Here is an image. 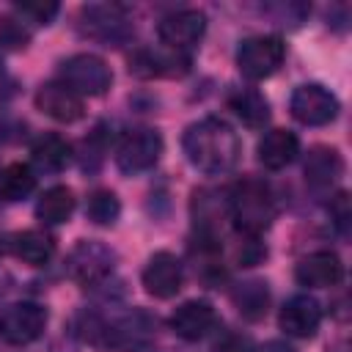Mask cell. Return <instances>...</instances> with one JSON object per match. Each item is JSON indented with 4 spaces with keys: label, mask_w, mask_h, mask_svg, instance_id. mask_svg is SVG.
Wrapping results in <instances>:
<instances>
[{
    "label": "cell",
    "mask_w": 352,
    "mask_h": 352,
    "mask_svg": "<svg viewBox=\"0 0 352 352\" xmlns=\"http://www.w3.org/2000/svg\"><path fill=\"white\" fill-rule=\"evenodd\" d=\"M182 146H184L190 165L206 176H223V173L234 170L239 162V154H242L239 138L231 129V124H226L223 118H214V116H206V118L190 124Z\"/></svg>",
    "instance_id": "1"
},
{
    "label": "cell",
    "mask_w": 352,
    "mask_h": 352,
    "mask_svg": "<svg viewBox=\"0 0 352 352\" xmlns=\"http://www.w3.org/2000/svg\"><path fill=\"white\" fill-rule=\"evenodd\" d=\"M228 217L245 236H261L275 220V195L261 179H242L228 192Z\"/></svg>",
    "instance_id": "2"
},
{
    "label": "cell",
    "mask_w": 352,
    "mask_h": 352,
    "mask_svg": "<svg viewBox=\"0 0 352 352\" xmlns=\"http://www.w3.org/2000/svg\"><path fill=\"white\" fill-rule=\"evenodd\" d=\"M58 74H60V82H63L66 88H72L80 99H82V96H102V94L110 88V82H113L110 66H107L99 55H94V52L69 55V58L60 63Z\"/></svg>",
    "instance_id": "3"
},
{
    "label": "cell",
    "mask_w": 352,
    "mask_h": 352,
    "mask_svg": "<svg viewBox=\"0 0 352 352\" xmlns=\"http://www.w3.org/2000/svg\"><path fill=\"white\" fill-rule=\"evenodd\" d=\"M80 30L82 36L104 44V47H118L132 38V22L124 14L121 6L113 3H91L80 11Z\"/></svg>",
    "instance_id": "4"
},
{
    "label": "cell",
    "mask_w": 352,
    "mask_h": 352,
    "mask_svg": "<svg viewBox=\"0 0 352 352\" xmlns=\"http://www.w3.org/2000/svg\"><path fill=\"white\" fill-rule=\"evenodd\" d=\"M162 154V138L151 126H135L121 135L116 146V165L126 176H138L151 170L160 162Z\"/></svg>",
    "instance_id": "5"
},
{
    "label": "cell",
    "mask_w": 352,
    "mask_h": 352,
    "mask_svg": "<svg viewBox=\"0 0 352 352\" xmlns=\"http://www.w3.org/2000/svg\"><path fill=\"white\" fill-rule=\"evenodd\" d=\"M286 58V44L278 36H248L236 47V66L248 80L272 77Z\"/></svg>",
    "instance_id": "6"
},
{
    "label": "cell",
    "mask_w": 352,
    "mask_h": 352,
    "mask_svg": "<svg viewBox=\"0 0 352 352\" xmlns=\"http://www.w3.org/2000/svg\"><path fill=\"white\" fill-rule=\"evenodd\" d=\"M113 267H116V253L96 239H80L66 258L69 278L82 286L104 283L113 275Z\"/></svg>",
    "instance_id": "7"
},
{
    "label": "cell",
    "mask_w": 352,
    "mask_h": 352,
    "mask_svg": "<svg viewBox=\"0 0 352 352\" xmlns=\"http://www.w3.org/2000/svg\"><path fill=\"white\" fill-rule=\"evenodd\" d=\"M289 110L305 126H324L338 116V96L319 82H305L294 88Z\"/></svg>",
    "instance_id": "8"
},
{
    "label": "cell",
    "mask_w": 352,
    "mask_h": 352,
    "mask_svg": "<svg viewBox=\"0 0 352 352\" xmlns=\"http://www.w3.org/2000/svg\"><path fill=\"white\" fill-rule=\"evenodd\" d=\"M204 30H206V16L195 8H182V11L162 16L157 36L165 44V50L179 52V55H190L198 47V41L204 38Z\"/></svg>",
    "instance_id": "9"
},
{
    "label": "cell",
    "mask_w": 352,
    "mask_h": 352,
    "mask_svg": "<svg viewBox=\"0 0 352 352\" xmlns=\"http://www.w3.org/2000/svg\"><path fill=\"white\" fill-rule=\"evenodd\" d=\"M47 327V308L38 302H14L0 314V336L14 344L25 346L33 344Z\"/></svg>",
    "instance_id": "10"
},
{
    "label": "cell",
    "mask_w": 352,
    "mask_h": 352,
    "mask_svg": "<svg viewBox=\"0 0 352 352\" xmlns=\"http://www.w3.org/2000/svg\"><path fill=\"white\" fill-rule=\"evenodd\" d=\"M140 278H143V286L151 297L168 300L182 289L184 270H182V261L170 250H157V253L148 256Z\"/></svg>",
    "instance_id": "11"
},
{
    "label": "cell",
    "mask_w": 352,
    "mask_h": 352,
    "mask_svg": "<svg viewBox=\"0 0 352 352\" xmlns=\"http://www.w3.org/2000/svg\"><path fill=\"white\" fill-rule=\"evenodd\" d=\"M294 278L305 289H327L344 278V264L333 250H314L297 261Z\"/></svg>",
    "instance_id": "12"
},
{
    "label": "cell",
    "mask_w": 352,
    "mask_h": 352,
    "mask_svg": "<svg viewBox=\"0 0 352 352\" xmlns=\"http://www.w3.org/2000/svg\"><path fill=\"white\" fill-rule=\"evenodd\" d=\"M319 322H322V308L311 294L289 297L278 316L280 330L292 338H311L319 330Z\"/></svg>",
    "instance_id": "13"
},
{
    "label": "cell",
    "mask_w": 352,
    "mask_h": 352,
    "mask_svg": "<svg viewBox=\"0 0 352 352\" xmlns=\"http://www.w3.org/2000/svg\"><path fill=\"white\" fill-rule=\"evenodd\" d=\"M217 324V311L206 300H187L170 314V330L184 341H198L209 336Z\"/></svg>",
    "instance_id": "14"
},
{
    "label": "cell",
    "mask_w": 352,
    "mask_h": 352,
    "mask_svg": "<svg viewBox=\"0 0 352 352\" xmlns=\"http://www.w3.org/2000/svg\"><path fill=\"white\" fill-rule=\"evenodd\" d=\"M36 107L47 118H52L58 124H72V121H77L82 116V99L72 88H66L60 80L44 82L36 91Z\"/></svg>",
    "instance_id": "15"
},
{
    "label": "cell",
    "mask_w": 352,
    "mask_h": 352,
    "mask_svg": "<svg viewBox=\"0 0 352 352\" xmlns=\"http://www.w3.org/2000/svg\"><path fill=\"white\" fill-rule=\"evenodd\" d=\"M344 173V160L330 146H314L305 157V182L316 195H327Z\"/></svg>",
    "instance_id": "16"
},
{
    "label": "cell",
    "mask_w": 352,
    "mask_h": 352,
    "mask_svg": "<svg viewBox=\"0 0 352 352\" xmlns=\"http://www.w3.org/2000/svg\"><path fill=\"white\" fill-rule=\"evenodd\" d=\"M190 69V55L179 52H157V50H138L129 60V72L138 77H179Z\"/></svg>",
    "instance_id": "17"
},
{
    "label": "cell",
    "mask_w": 352,
    "mask_h": 352,
    "mask_svg": "<svg viewBox=\"0 0 352 352\" xmlns=\"http://www.w3.org/2000/svg\"><path fill=\"white\" fill-rule=\"evenodd\" d=\"M258 162L267 170H283L286 165H292L300 154V140L294 132L289 129H270L261 140H258Z\"/></svg>",
    "instance_id": "18"
},
{
    "label": "cell",
    "mask_w": 352,
    "mask_h": 352,
    "mask_svg": "<svg viewBox=\"0 0 352 352\" xmlns=\"http://www.w3.org/2000/svg\"><path fill=\"white\" fill-rule=\"evenodd\" d=\"M228 107L250 129H261L270 121V102L256 88H236V91H231L228 94Z\"/></svg>",
    "instance_id": "19"
},
{
    "label": "cell",
    "mask_w": 352,
    "mask_h": 352,
    "mask_svg": "<svg viewBox=\"0 0 352 352\" xmlns=\"http://www.w3.org/2000/svg\"><path fill=\"white\" fill-rule=\"evenodd\" d=\"M30 160L41 173H60L72 160V146L60 135H41L30 148Z\"/></svg>",
    "instance_id": "20"
},
{
    "label": "cell",
    "mask_w": 352,
    "mask_h": 352,
    "mask_svg": "<svg viewBox=\"0 0 352 352\" xmlns=\"http://www.w3.org/2000/svg\"><path fill=\"white\" fill-rule=\"evenodd\" d=\"M11 253L25 261V264H33V267H41L52 258L55 253V242L50 234L38 231V228H28V231H19L11 236Z\"/></svg>",
    "instance_id": "21"
},
{
    "label": "cell",
    "mask_w": 352,
    "mask_h": 352,
    "mask_svg": "<svg viewBox=\"0 0 352 352\" xmlns=\"http://www.w3.org/2000/svg\"><path fill=\"white\" fill-rule=\"evenodd\" d=\"M36 190V170L28 162H8L0 170V201L16 204Z\"/></svg>",
    "instance_id": "22"
},
{
    "label": "cell",
    "mask_w": 352,
    "mask_h": 352,
    "mask_svg": "<svg viewBox=\"0 0 352 352\" xmlns=\"http://www.w3.org/2000/svg\"><path fill=\"white\" fill-rule=\"evenodd\" d=\"M72 212H74V195L63 184H55V187L44 190L38 195V201H36V217L41 223H47V226L66 223L72 217Z\"/></svg>",
    "instance_id": "23"
},
{
    "label": "cell",
    "mask_w": 352,
    "mask_h": 352,
    "mask_svg": "<svg viewBox=\"0 0 352 352\" xmlns=\"http://www.w3.org/2000/svg\"><path fill=\"white\" fill-rule=\"evenodd\" d=\"M231 300H234L236 311H239L245 319L256 322V319H261V316L267 314L270 289H267L264 280H245V283H239V286L231 292Z\"/></svg>",
    "instance_id": "24"
},
{
    "label": "cell",
    "mask_w": 352,
    "mask_h": 352,
    "mask_svg": "<svg viewBox=\"0 0 352 352\" xmlns=\"http://www.w3.org/2000/svg\"><path fill=\"white\" fill-rule=\"evenodd\" d=\"M85 214L96 226H113L121 214V201L113 190H94L85 204Z\"/></svg>",
    "instance_id": "25"
},
{
    "label": "cell",
    "mask_w": 352,
    "mask_h": 352,
    "mask_svg": "<svg viewBox=\"0 0 352 352\" xmlns=\"http://www.w3.org/2000/svg\"><path fill=\"white\" fill-rule=\"evenodd\" d=\"M16 11L22 16H28L30 22H36V25H47L58 14V3H19Z\"/></svg>",
    "instance_id": "26"
},
{
    "label": "cell",
    "mask_w": 352,
    "mask_h": 352,
    "mask_svg": "<svg viewBox=\"0 0 352 352\" xmlns=\"http://www.w3.org/2000/svg\"><path fill=\"white\" fill-rule=\"evenodd\" d=\"M104 140H102V129H94V135H88L85 140V154H82V168H96L102 162V154H104Z\"/></svg>",
    "instance_id": "27"
},
{
    "label": "cell",
    "mask_w": 352,
    "mask_h": 352,
    "mask_svg": "<svg viewBox=\"0 0 352 352\" xmlns=\"http://www.w3.org/2000/svg\"><path fill=\"white\" fill-rule=\"evenodd\" d=\"M212 352H253V344H250V338L242 336V333H226V336L214 344Z\"/></svg>",
    "instance_id": "28"
},
{
    "label": "cell",
    "mask_w": 352,
    "mask_h": 352,
    "mask_svg": "<svg viewBox=\"0 0 352 352\" xmlns=\"http://www.w3.org/2000/svg\"><path fill=\"white\" fill-rule=\"evenodd\" d=\"M330 217L336 220V226L341 231H346V223H349V201H346V192H338L336 198H330Z\"/></svg>",
    "instance_id": "29"
},
{
    "label": "cell",
    "mask_w": 352,
    "mask_h": 352,
    "mask_svg": "<svg viewBox=\"0 0 352 352\" xmlns=\"http://www.w3.org/2000/svg\"><path fill=\"white\" fill-rule=\"evenodd\" d=\"M258 352H297V349H294V346H292L289 341H280V338H272V341H267V344H264V346H261Z\"/></svg>",
    "instance_id": "30"
}]
</instances>
